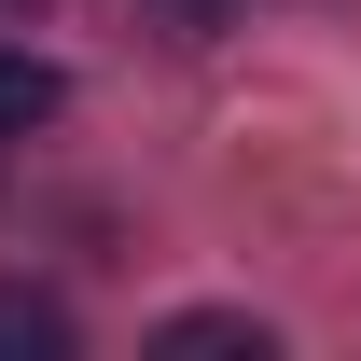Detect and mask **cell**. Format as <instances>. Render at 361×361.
<instances>
[{"label":"cell","instance_id":"277c9868","mask_svg":"<svg viewBox=\"0 0 361 361\" xmlns=\"http://www.w3.org/2000/svg\"><path fill=\"white\" fill-rule=\"evenodd\" d=\"M139 14H153V28H180V42H195V28H223V0H139Z\"/></svg>","mask_w":361,"mask_h":361},{"label":"cell","instance_id":"7a4b0ae2","mask_svg":"<svg viewBox=\"0 0 361 361\" xmlns=\"http://www.w3.org/2000/svg\"><path fill=\"white\" fill-rule=\"evenodd\" d=\"M28 126H56V70L42 56H0V153H14Z\"/></svg>","mask_w":361,"mask_h":361},{"label":"cell","instance_id":"3957f363","mask_svg":"<svg viewBox=\"0 0 361 361\" xmlns=\"http://www.w3.org/2000/svg\"><path fill=\"white\" fill-rule=\"evenodd\" d=\"M167 348H236V361H264L278 334H264V319H236V306H195V319H167Z\"/></svg>","mask_w":361,"mask_h":361},{"label":"cell","instance_id":"6da1fadb","mask_svg":"<svg viewBox=\"0 0 361 361\" xmlns=\"http://www.w3.org/2000/svg\"><path fill=\"white\" fill-rule=\"evenodd\" d=\"M0 361H70V306L28 292V278H0Z\"/></svg>","mask_w":361,"mask_h":361}]
</instances>
